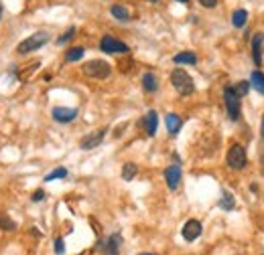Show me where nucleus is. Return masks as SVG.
Returning a JSON list of instances; mask_svg holds the SVG:
<instances>
[{"label":"nucleus","mask_w":264,"mask_h":255,"mask_svg":"<svg viewBox=\"0 0 264 255\" xmlns=\"http://www.w3.org/2000/svg\"><path fill=\"white\" fill-rule=\"evenodd\" d=\"M151 2H158V0H151Z\"/></svg>","instance_id":"72a5a7b5"},{"label":"nucleus","mask_w":264,"mask_h":255,"mask_svg":"<svg viewBox=\"0 0 264 255\" xmlns=\"http://www.w3.org/2000/svg\"><path fill=\"white\" fill-rule=\"evenodd\" d=\"M67 176V168H55L53 172H49L45 176V182H51V180H57V178H65Z\"/></svg>","instance_id":"b1692460"},{"label":"nucleus","mask_w":264,"mask_h":255,"mask_svg":"<svg viewBox=\"0 0 264 255\" xmlns=\"http://www.w3.org/2000/svg\"><path fill=\"white\" fill-rule=\"evenodd\" d=\"M246 20H248V10H244V8L234 10V15H232V25H234L236 29H244V27H246Z\"/></svg>","instance_id":"6ab92c4d"},{"label":"nucleus","mask_w":264,"mask_h":255,"mask_svg":"<svg viewBox=\"0 0 264 255\" xmlns=\"http://www.w3.org/2000/svg\"><path fill=\"white\" fill-rule=\"evenodd\" d=\"M136 172H139V168H136L134 162H126V164L122 166V178L126 182H130L134 176H136Z\"/></svg>","instance_id":"412c9836"},{"label":"nucleus","mask_w":264,"mask_h":255,"mask_svg":"<svg viewBox=\"0 0 264 255\" xmlns=\"http://www.w3.org/2000/svg\"><path fill=\"white\" fill-rule=\"evenodd\" d=\"M53 249H55V253H57V255H63V253H65V243H63V239H61V237H59V239H55V247H53Z\"/></svg>","instance_id":"bb28decb"},{"label":"nucleus","mask_w":264,"mask_h":255,"mask_svg":"<svg viewBox=\"0 0 264 255\" xmlns=\"http://www.w3.org/2000/svg\"><path fill=\"white\" fill-rule=\"evenodd\" d=\"M181 176H183V172H181V166H179V164L169 166V168L165 170L167 187H169L171 191H177V189H179V184H181Z\"/></svg>","instance_id":"6e6552de"},{"label":"nucleus","mask_w":264,"mask_h":255,"mask_svg":"<svg viewBox=\"0 0 264 255\" xmlns=\"http://www.w3.org/2000/svg\"><path fill=\"white\" fill-rule=\"evenodd\" d=\"M141 255H157V253H141Z\"/></svg>","instance_id":"473e14b6"},{"label":"nucleus","mask_w":264,"mask_h":255,"mask_svg":"<svg viewBox=\"0 0 264 255\" xmlns=\"http://www.w3.org/2000/svg\"><path fill=\"white\" fill-rule=\"evenodd\" d=\"M49 43V32H45V31H39L35 34H31V37H27L25 41H20L18 43V47L17 51L20 55H27V53H33V51H39L43 45H47Z\"/></svg>","instance_id":"f03ea898"},{"label":"nucleus","mask_w":264,"mask_h":255,"mask_svg":"<svg viewBox=\"0 0 264 255\" xmlns=\"http://www.w3.org/2000/svg\"><path fill=\"white\" fill-rule=\"evenodd\" d=\"M171 83H173L175 91L179 96H191L193 91H195V83H193V79L191 75L185 71V69H175L173 73H171Z\"/></svg>","instance_id":"f257e3e1"},{"label":"nucleus","mask_w":264,"mask_h":255,"mask_svg":"<svg viewBox=\"0 0 264 255\" xmlns=\"http://www.w3.org/2000/svg\"><path fill=\"white\" fill-rule=\"evenodd\" d=\"M142 89L146 91V94H155V91L158 89V79H157L155 73L146 71V73L142 75Z\"/></svg>","instance_id":"2eb2a0df"},{"label":"nucleus","mask_w":264,"mask_h":255,"mask_svg":"<svg viewBox=\"0 0 264 255\" xmlns=\"http://www.w3.org/2000/svg\"><path fill=\"white\" fill-rule=\"evenodd\" d=\"M197 2H199L203 8H215V6H217V0H197Z\"/></svg>","instance_id":"cd10ccee"},{"label":"nucleus","mask_w":264,"mask_h":255,"mask_svg":"<svg viewBox=\"0 0 264 255\" xmlns=\"http://www.w3.org/2000/svg\"><path fill=\"white\" fill-rule=\"evenodd\" d=\"M51 115H53L55 122L70 124V122H73V120L77 118V110H73V108H53Z\"/></svg>","instance_id":"9b49d317"},{"label":"nucleus","mask_w":264,"mask_h":255,"mask_svg":"<svg viewBox=\"0 0 264 255\" xmlns=\"http://www.w3.org/2000/svg\"><path fill=\"white\" fill-rule=\"evenodd\" d=\"M175 2H181V4H187L189 0H175Z\"/></svg>","instance_id":"c756f323"},{"label":"nucleus","mask_w":264,"mask_h":255,"mask_svg":"<svg viewBox=\"0 0 264 255\" xmlns=\"http://www.w3.org/2000/svg\"><path fill=\"white\" fill-rule=\"evenodd\" d=\"M220 207L224 208V211H234L236 201H234V196L229 194L228 191H224V194H222V199H220Z\"/></svg>","instance_id":"4be33fe9"},{"label":"nucleus","mask_w":264,"mask_h":255,"mask_svg":"<svg viewBox=\"0 0 264 255\" xmlns=\"http://www.w3.org/2000/svg\"><path fill=\"white\" fill-rule=\"evenodd\" d=\"M224 101H226V110L232 122L240 120V96L234 91V85H228L224 89Z\"/></svg>","instance_id":"20e7f679"},{"label":"nucleus","mask_w":264,"mask_h":255,"mask_svg":"<svg viewBox=\"0 0 264 255\" xmlns=\"http://www.w3.org/2000/svg\"><path fill=\"white\" fill-rule=\"evenodd\" d=\"M165 122H167V132H169L171 136H177L179 130H181V126H183V120L179 118L177 113H167Z\"/></svg>","instance_id":"4468645a"},{"label":"nucleus","mask_w":264,"mask_h":255,"mask_svg":"<svg viewBox=\"0 0 264 255\" xmlns=\"http://www.w3.org/2000/svg\"><path fill=\"white\" fill-rule=\"evenodd\" d=\"M262 138H264V118H262Z\"/></svg>","instance_id":"2f4dec72"},{"label":"nucleus","mask_w":264,"mask_h":255,"mask_svg":"<svg viewBox=\"0 0 264 255\" xmlns=\"http://www.w3.org/2000/svg\"><path fill=\"white\" fill-rule=\"evenodd\" d=\"M201 231H203V227H201V223L199 221H195V219H189V221L183 225V239L185 241H195L199 235H201Z\"/></svg>","instance_id":"9d476101"},{"label":"nucleus","mask_w":264,"mask_h":255,"mask_svg":"<svg viewBox=\"0 0 264 255\" xmlns=\"http://www.w3.org/2000/svg\"><path fill=\"white\" fill-rule=\"evenodd\" d=\"M120 245H122V235H120V233H114V235H110V237L106 239L104 253H106V255H118Z\"/></svg>","instance_id":"ddd939ff"},{"label":"nucleus","mask_w":264,"mask_h":255,"mask_svg":"<svg viewBox=\"0 0 264 255\" xmlns=\"http://www.w3.org/2000/svg\"><path fill=\"white\" fill-rule=\"evenodd\" d=\"M234 91H236L240 97H244L248 91H250V81H238V83L234 85Z\"/></svg>","instance_id":"393cba45"},{"label":"nucleus","mask_w":264,"mask_h":255,"mask_svg":"<svg viewBox=\"0 0 264 255\" xmlns=\"http://www.w3.org/2000/svg\"><path fill=\"white\" fill-rule=\"evenodd\" d=\"M110 13H112V16H114V18L120 20V22H128V20H130V13H128V8L122 6V4H112Z\"/></svg>","instance_id":"f3484780"},{"label":"nucleus","mask_w":264,"mask_h":255,"mask_svg":"<svg viewBox=\"0 0 264 255\" xmlns=\"http://www.w3.org/2000/svg\"><path fill=\"white\" fill-rule=\"evenodd\" d=\"M84 73L88 77H94V79H106L112 73V67L102 59H94V61H88L84 65Z\"/></svg>","instance_id":"39448f33"},{"label":"nucleus","mask_w":264,"mask_h":255,"mask_svg":"<svg viewBox=\"0 0 264 255\" xmlns=\"http://www.w3.org/2000/svg\"><path fill=\"white\" fill-rule=\"evenodd\" d=\"M100 49L104 51V53H108V55H126V53H130L128 45L122 43V41H118V39H114V37H110V34L102 37Z\"/></svg>","instance_id":"423d86ee"},{"label":"nucleus","mask_w":264,"mask_h":255,"mask_svg":"<svg viewBox=\"0 0 264 255\" xmlns=\"http://www.w3.org/2000/svg\"><path fill=\"white\" fill-rule=\"evenodd\" d=\"M142 126H144L146 136H155L157 134V128H158V113L155 110L146 112V115L142 118Z\"/></svg>","instance_id":"f8f14e48"},{"label":"nucleus","mask_w":264,"mask_h":255,"mask_svg":"<svg viewBox=\"0 0 264 255\" xmlns=\"http://www.w3.org/2000/svg\"><path fill=\"white\" fill-rule=\"evenodd\" d=\"M31 199H33V203H41V201L45 199V191H35Z\"/></svg>","instance_id":"c85d7f7f"},{"label":"nucleus","mask_w":264,"mask_h":255,"mask_svg":"<svg viewBox=\"0 0 264 255\" xmlns=\"http://www.w3.org/2000/svg\"><path fill=\"white\" fill-rule=\"evenodd\" d=\"M0 229H2V231H15V229H17V223H15L8 215L2 213V215H0Z\"/></svg>","instance_id":"5701e85b"},{"label":"nucleus","mask_w":264,"mask_h":255,"mask_svg":"<svg viewBox=\"0 0 264 255\" xmlns=\"http://www.w3.org/2000/svg\"><path fill=\"white\" fill-rule=\"evenodd\" d=\"M228 166L232 170H242L248 164V154H246V148L242 144H234L232 148L228 150V156H226Z\"/></svg>","instance_id":"7ed1b4c3"},{"label":"nucleus","mask_w":264,"mask_h":255,"mask_svg":"<svg viewBox=\"0 0 264 255\" xmlns=\"http://www.w3.org/2000/svg\"><path fill=\"white\" fill-rule=\"evenodd\" d=\"M262 55H264V32H256L252 37V59H254L256 67L262 65Z\"/></svg>","instance_id":"1a4fd4ad"},{"label":"nucleus","mask_w":264,"mask_h":255,"mask_svg":"<svg viewBox=\"0 0 264 255\" xmlns=\"http://www.w3.org/2000/svg\"><path fill=\"white\" fill-rule=\"evenodd\" d=\"M73 37H75V27H70V29H67V31L61 34L59 39H57V45H65L67 41H71Z\"/></svg>","instance_id":"a878e982"},{"label":"nucleus","mask_w":264,"mask_h":255,"mask_svg":"<svg viewBox=\"0 0 264 255\" xmlns=\"http://www.w3.org/2000/svg\"><path fill=\"white\" fill-rule=\"evenodd\" d=\"M0 18H2V2H0Z\"/></svg>","instance_id":"7c9ffc66"},{"label":"nucleus","mask_w":264,"mask_h":255,"mask_svg":"<svg viewBox=\"0 0 264 255\" xmlns=\"http://www.w3.org/2000/svg\"><path fill=\"white\" fill-rule=\"evenodd\" d=\"M250 87H254L260 96H264V73L262 71H252V75H250Z\"/></svg>","instance_id":"a211bd4d"},{"label":"nucleus","mask_w":264,"mask_h":255,"mask_svg":"<svg viewBox=\"0 0 264 255\" xmlns=\"http://www.w3.org/2000/svg\"><path fill=\"white\" fill-rule=\"evenodd\" d=\"M106 128H102V130H96L94 134H89L86 136L82 142H79V148L82 150H91V148H98L102 142H104V138H106Z\"/></svg>","instance_id":"0eeeda50"},{"label":"nucleus","mask_w":264,"mask_h":255,"mask_svg":"<svg viewBox=\"0 0 264 255\" xmlns=\"http://www.w3.org/2000/svg\"><path fill=\"white\" fill-rule=\"evenodd\" d=\"M175 65H195L197 63V55L191 53V51H185V53H177L173 57Z\"/></svg>","instance_id":"dca6fc26"},{"label":"nucleus","mask_w":264,"mask_h":255,"mask_svg":"<svg viewBox=\"0 0 264 255\" xmlns=\"http://www.w3.org/2000/svg\"><path fill=\"white\" fill-rule=\"evenodd\" d=\"M84 53H86V49H84V47H71L70 51L65 53V61H67V63H75V61L82 59Z\"/></svg>","instance_id":"aec40b11"}]
</instances>
